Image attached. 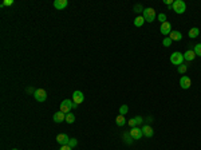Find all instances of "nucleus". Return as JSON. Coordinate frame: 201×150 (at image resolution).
<instances>
[{
  "label": "nucleus",
  "mask_w": 201,
  "mask_h": 150,
  "mask_svg": "<svg viewBox=\"0 0 201 150\" xmlns=\"http://www.w3.org/2000/svg\"><path fill=\"white\" fill-rule=\"evenodd\" d=\"M144 19L145 22H148V23H151L154 22V19H156V11H154V8H151V7H148V8H145L144 10Z\"/></svg>",
  "instance_id": "f257e3e1"
},
{
  "label": "nucleus",
  "mask_w": 201,
  "mask_h": 150,
  "mask_svg": "<svg viewBox=\"0 0 201 150\" xmlns=\"http://www.w3.org/2000/svg\"><path fill=\"white\" fill-rule=\"evenodd\" d=\"M173 11L176 13H184L186 10V4L184 0H174V3H173Z\"/></svg>",
  "instance_id": "f03ea898"
},
{
  "label": "nucleus",
  "mask_w": 201,
  "mask_h": 150,
  "mask_svg": "<svg viewBox=\"0 0 201 150\" xmlns=\"http://www.w3.org/2000/svg\"><path fill=\"white\" fill-rule=\"evenodd\" d=\"M170 62H172V64H174V66L178 67L180 64L184 63V55H182L181 52H178V51L173 52V54L170 55Z\"/></svg>",
  "instance_id": "7ed1b4c3"
},
{
  "label": "nucleus",
  "mask_w": 201,
  "mask_h": 150,
  "mask_svg": "<svg viewBox=\"0 0 201 150\" xmlns=\"http://www.w3.org/2000/svg\"><path fill=\"white\" fill-rule=\"evenodd\" d=\"M71 109H72V101H70V99L62 101V103H60V111L63 114H69L71 111Z\"/></svg>",
  "instance_id": "20e7f679"
},
{
  "label": "nucleus",
  "mask_w": 201,
  "mask_h": 150,
  "mask_svg": "<svg viewBox=\"0 0 201 150\" xmlns=\"http://www.w3.org/2000/svg\"><path fill=\"white\" fill-rule=\"evenodd\" d=\"M34 96L38 102H44V101L47 99V93H46V90H43V89H38L34 93Z\"/></svg>",
  "instance_id": "39448f33"
},
{
  "label": "nucleus",
  "mask_w": 201,
  "mask_h": 150,
  "mask_svg": "<svg viewBox=\"0 0 201 150\" xmlns=\"http://www.w3.org/2000/svg\"><path fill=\"white\" fill-rule=\"evenodd\" d=\"M83 101H85V95H83V93L82 91H74L72 93V102L76 103V105H81V103H83Z\"/></svg>",
  "instance_id": "423d86ee"
},
{
  "label": "nucleus",
  "mask_w": 201,
  "mask_h": 150,
  "mask_svg": "<svg viewBox=\"0 0 201 150\" xmlns=\"http://www.w3.org/2000/svg\"><path fill=\"white\" fill-rule=\"evenodd\" d=\"M130 135H132L133 139H141L144 133H142V129H139L138 126H135V127H132L130 129Z\"/></svg>",
  "instance_id": "0eeeda50"
},
{
  "label": "nucleus",
  "mask_w": 201,
  "mask_h": 150,
  "mask_svg": "<svg viewBox=\"0 0 201 150\" xmlns=\"http://www.w3.org/2000/svg\"><path fill=\"white\" fill-rule=\"evenodd\" d=\"M160 32L162 34V35L168 36L170 32H172V24H170L169 22L162 23V24H161V28H160Z\"/></svg>",
  "instance_id": "6e6552de"
},
{
  "label": "nucleus",
  "mask_w": 201,
  "mask_h": 150,
  "mask_svg": "<svg viewBox=\"0 0 201 150\" xmlns=\"http://www.w3.org/2000/svg\"><path fill=\"white\" fill-rule=\"evenodd\" d=\"M180 86H181V89H184V90L189 89V87L192 86V80H190V78L186 77V75L181 77V79H180Z\"/></svg>",
  "instance_id": "1a4fd4ad"
},
{
  "label": "nucleus",
  "mask_w": 201,
  "mask_h": 150,
  "mask_svg": "<svg viewBox=\"0 0 201 150\" xmlns=\"http://www.w3.org/2000/svg\"><path fill=\"white\" fill-rule=\"evenodd\" d=\"M69 141H70V137L67 134H58L57 135V142L60 145V146H63V145H69Z\"/></svg>",
  "instance_id": "9d476101"
},
{
  "label": "nucleus",
  "mask_w": 201,
  "mask_h": 150,
  "mask_svg": "<svg viewBox=\"0 0 201 150\" xmlns=\"http://www.w3.org/2000/svg\"><path fill=\"white\" fill-rule=\"evenodd\" d=\"M67 4H69L67 0H55V1H54V7H55L57 10H64L67 7Z\"/></svg>",
  "instance_id": "9b49d317"
},
{
  "label": "nucleus",
  "mask_w": 201,
  "mask_h": 150,
  "mask_svg": "<svg viewBox=\"0 0 201 150\" xmlns=\"http://www.w3.org/2000/svg\"><path fill=\"white\" fill-rule=\"evenodd\" d=\"M142 133H144L145 137H148V138H151V137H153V134H154L153 129H151V126H149V125L142 126Z\"/></svg>",
  "instance_id": "f8f14e48"
},
{
  "label": "nucleus",
  "mask_w": 201,
  "mask_h": 150,
  "mask_svg": "<svg viewBox=\"0 0 201 150\" xmlns=\"http://www.w3.org/2000/svg\"><path fill=\"white\" fill-rule=\"evenodd\" d=\"M182 55H184V61H186V62H192L196 58V54L193 50H188V51H185Z\"/></svg>",
  "instance_id": "ddd939ff"
},
{
  "label": "nucleus",
  "mask_w": 201,
  "mask_h": 150,
  "mask_svg": "<svg viewBox=\"0 0 201 150\" xmlns=\"http://www.w3.org/2000/svg\"><path fill=\"white\" fill-rule=\"evenodd\" d=\"M54 122H57V123H60V122H63L64 121V119H66V114H63L62 111H58V113H55V114H54Z\"/></svg>",
  "instance_id": "4468645a"
},
{
  "label": "nucleus",
  "mask_w": 201,
  "mask_h": 150,
  "mask_svg": "<svg viewBox=\"0 0 201 150\" xmlns=\"http://www.w3.org/2000/svg\"><path fill=\"white\" fill-rule=\"evenodd\" d=\"M169 38L172 39V42L174 40V42H180L182 39V34L180 31H172L169 34Z\"/></svg>",
  "instance_id": "2eb2a0df"
},
{
  "label": "nucleus",
  "mask_w": 201,
  "mask_h": 150,
  "mask_svg": "<svg viewBox=\"0 0 201 150\" xmlns=\"http://www.w3.org/2000/svg\"><path fill=\"white\" fill-rule=\"evenodd\" d=\"M198 34H200V30L197 28V27H193V28H190L189 30V32H188V36L190 39H196L198 36Z\"/></svg>",
  "instance_id": "dca6fc26"
},
{
  "label": "nucleus",
  "mask_w": 201,
  "mask_h": 150,
  "mask_svg": "<svg viewBox=\"0 0 201 150\" xmlns=\"http://www.w3.org/2000/svg\"><path fill=\"white\" fill-rule=\"evenodd\" d=\"M115 123H117V126H120V127H122V126H125L126 125V119H125V115H118L115 118Z\"/></svg>",
  "instance_id": "f3484780"
},
{
  "label": "nucleus",
  "mask_w": 201,
  "mask_h": 150,
  "mask_svg": "<svg viewBox=\"0 0 201 150\" xmlns=\"http://www.w3.org/2000/svg\"><path fill=\"white\" fill-rule=\"evenodd\" d=\"M144 23H145L144 16H137V18L134 19V26L135 27H142L144 26Z\"/></svg>",
  "instance_id": "a211bd4d"
},
{
  "label": "nucleus",
  "mask_w": 201,
  "mask_h": 150,
  "mask_svg": "<svg viewBox=\"0 0 201 150\" xmlns=\"http://www.w3.org/2000/svg\"><path fill=\"white\" fill-rule=\"evenodd\" d=\"M177 71H178V74H185L186 71H188V64H180L178 67H177Z\"/></svg>",
  "instance_id": "6ab92c4d"
},
{
  "label": "nucleus",
  "mask_w": 201,
  "mask_h": 150,
  "mask_svg": "<svg viewBox=\"0 0 201 150\" xmlns=\"http://www.w3.org/2000/svg\"><path fill=\"white\" fill-rule=\"evenodd\" d=\"M64 121H66L67 123H72V122L75 121V115L69 113V114H66V119H64Z\"/></svg>",
  "instance_id": "aec40b11"
},
{
  "label": "nucleus",
  "mask_w": 201,
  "mask_h": 150,
  "mask_svg": "<svg viewBox=\"0 0 201 150\" xmlns=\"http://www.w3.org/2000/svg\"><path fill=\"white\" fill-rule=\"evenodd\" d=\"M127 111H129V107H127V105H122L120 107V114L121 115H126V114H127Z\"/></svg>",
  "instance_id": "412c9836"
},
{
  "label": "nucleus",
  "mask_w": 201,
  "mask_h": 150,
  "mask_svg": "<svg viewBox=\"0 0 201 150\" xmlns=\"http://www.w3.org/2000/svg\"><path fill=\"white\" fill-rule=\"evenodd\" d=\"M123 139H125V142H127V144H129V145L133 142V138H132V135H130V133H129V131L123 134Z\"/></svg>",
  "instance_id": "4be33fe9"
},
{
  "label": "nucleus",
  "mask_w": 201,
  "mask_h": 150,
  "mask_svg": "<svg viewBox=\"0 0 201 150\" xmlns=\"http://www.w3.org/2000/svg\"><path fill=\"white\" fill-rule=\"evenodd\" d=\"M193 51H195L196 56H201V43H198V44L195 46V48H193Z\"/></svg>",
  "instance_id": "5701e85b"
},
{
  "label": "nucleus",
  "mask_w": 201,
  "mask_h": 150,
  "mask_svg": "<svg viewBox=\"0 0 201 150\" xmlns=\"http://www.w3.org/2000/svg\"><path fill=\"white\" fill-rule=\"evenodd\" d=\"M144 10H145V8H142L141 4H135V6H134V12H135V13H141V12H144Z\"/></svg>",
  "instance_id": "b1692460"
},
{
  "label": "nucleus",
  "mask_w": 201,
  "mask_h": 150,
  "mask_svg": "<svg viewBox=\"0 0 201 150\" xmlns=\"http://www.w3.org/2000/svg\"><path fill=\"white\" fill-rule=\"evenodd\" d=\"M76 145H78V141H76V138H70V141H69V146H70V147H75Z\"/></svg>",
  "instance_id": "393cba45"
},
{
  "label": "nucleus",
  "mask_w": 201,
  "mask_h": 150,
  "mask_svg": "<svg viewBox=\"0 0 201 150\" xmlns=\"http://www.w3.org/2000/svg\"><path fill=\"white\" fill-rule=\"evenodd\" d=\"M13 4V0H6V1H3V3L0 4V7L3 8V7H10Z\"/></svg>",
  "instance_id": "a878e982"
},
{
  "label": "nucleus",
  "mask_w": 201,
  "mask_h": 150,
  "mask_svg": "<svg viewBox=\"0 0 201 150\" xmlns=\"http://www.w3.org/2000/svg\"><path fill=\"white\" fill-rule=\"evenodd\" d=\"M162 44L165 46V47H170V46H172V39H170V38H165V39H163V42H162Z\"/></svg>",
  "instance_id": "bb28decb"
},
{
  "label": "nucleus",
  "mask_w": 201,
  "mask_h": 150,
  "mask_svg": "<svg viewBox=\"0 0 201 150\" xmlns=\"http://www.w3.org/2000/svg\"><path fill=\"white\" fill-rule=\"evenodd\" d=\"M158 20L162 22V23H165L166 22V15H165V13H158Z\"/></svg>",
  "instance_id": "cd10ccee"
},
{
  "label": "nucleus",
  "mask_w": 201,
  "mask_h": 150,
  "mask_svg": "<svg viewBox=\"0 0 201 150\" xmlns=\"http://www.w3.org/2000/svg\"><path fill=\"white\" fill-rule=\"evenodd\" d=\"M135 123H137V126H138V125H141L142 123V122H144V118H142V117H139V115H138V117H135Z\"/></svg>",
  "instance_id": "c85d7f7f"
},
{
  "label": "nucleus",
  "mask_w": 201,
  "mask_h": 150,
  "mask_svg": "<svg viewBox=\"0 0 201 150\" xmlns=\"http://www.w3.org/2000/svg\"><path fill=\"white\" fill-rule=\"evenodd\" d=\"M127 123H129V126L130 127H135V126H137V123H135V119L133 118V119H130L129 122H127Z\"/></svg>",
  "instance_id": "c756f323"
},
{
  "label": "nucleus",
  "mask_w": 201,
  "mask_h": 150,
  "mask_svg": "<svg viewBox=\"0 0 201 150\" xmlns=\"http://www.w3.org/2000/svg\"><path fill=\"white\" fill-rule=\"evenodd\" d=\"M163 3H165V4H166V6L170 8V7H173V3H174V1H173V0H165Z\"/></svg>",
  "instance_id": "7c9ffc66"
},
{
  "label": "nucleus",
  "mask_w": 201,
  "mask_h": 150,
  "mask_svg": "<svg viewBox=\"0 0 201 150\" xmlns=\"http://www.w3.org/2000/svg\"><path fill=\"white\" fill-rule=\"evenodd\" d=\"M60 150H72V147H70L69 145H63V146H60Z\"/></svg>",
  "instance_id": "2f4dec72"
},
{
  "label": "nucleus",
  "mask_w": 201,
  "mask_h": 150,
  "mask_svg": "<svg viewBox=\"0 0 201 150\" xmlns=\"http://www.w3.org/2000/svg\"><path fill=\"white\" fill-rule=\"evenodd\" d=\"M25 91H27V93H28V94H31V93H35L36 90H34V89H32V87H28V89L25 90Z\"/></svg>",
  "instance_id": "473e14b6"
},
{
  "label": "nucleus",
  "mask_w": 201,
  "mask_h": 150,
  "mask_svg": "<svg viewBox=\"0 0 201 150\" xmlns=\"http://www.w3.org/2000/svg\"><path fill=\"white\" fill-rule=\"evenodd\" d=\"M76 107H78V105H76V103H74V102H72V109H76Z\"/></svg>",
  "instance_id": "72a5a7b5"
},
{
  "label": "nucleus",
  "mask_w": 201,
  "mask_h": 150,
  "mask_svg": "<svg viewBox=\"0 0 201 150\" xmlns=\"http://www.w3.org/2000/svg\"><path fill=\"white\" fill-rule=\"evenodd\" d=\"M12 150H19V149H12Z\"/></svg>",
  "instance_id": "f704fd0d"
}]
</instances>
